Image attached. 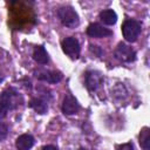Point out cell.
<instances>
[{
    "label": "cell",
    "instance_id": "6da1fadb",
    "mask_svg": "<svg viewBox=\"0 0 150 150\" xmlns=\"http://www.w3.org/2000/svg\"><path fill=\"white\" fill-rule=\"evenodd\" d=\"M0 102L6 108V110H14L22 105L23 97L22 95L13 87L5 89L0 95Z\"/></svg>",
    "mask_w": 150,
    "mask_h": 150
},
{
    "label": "cell",
    "instance_id": "7a4b0ae2",
    "mask_svg": "<svg viewBox=\"0 0 150 150\" xmlns=\"http://www.w3.org/2000/svg\"><path fill=\"white\" fill-rule=\"evenodd\" d=\"M57 16L63 26L68 28H75L80 23V18L76 11L70 6H62L57 9Z\"/></svg>",
    "mask_w": 150,
    "mask_h": 150
},
{
    "label": "cell",
    "instance_id": "3957f363",
    "mask_svg": "<svg viewBox=\"0 0 150 150\" xmlns=\"http://www.w3.org/2000/svg\"><path fill=\"white\" fill-rule=\"evenodd\" d=\"M141 23L132 19H127L122 25L123 38L129 42H135L141 34Z\"/></svg>",
    "mask_w": 150,
    "mask_h": 150
},
{
    "label": "cell",
    "instance_id": "277c9868",
    "mask_svg": "<svg viewBox=\"0 0 150 150\" xmlns=\"http://www.w3.org/2000/svg\"><path fill=\"white\" fill-rule=\"evenodd\" d=\"M115 57L122 62H131L136 59V52L130 46L121 42L115 49Z\"/></svg>",
    "mask_w": 150,
    "mask_h": 150
},
{
    "label": "cell",
    "instance_id": "5b68a950",
    "mask_svg": "<svg viewBox=\"0 0 150 150\" xmlns=\"http://www.w3.org/2000/svg\"><path fill=\"white\" fill-rule=\"evenodd\" d=\"M103 82V76L97 70H88L84 75V83L88 90L95 91L100 88Z\"/></svg>",
    "mask_w": 150,
    "mask_h": 150
},
{
    "label": "cell",
    "instance_id": "8992f818",
    "mask_svg": "<svg viewBox=\"0 0 150 150\" xmlns=\"http://www.w3.org/2000/svg\"><path fill=\"white\" fill-rule=\"evenodd\" d=\"M62 49L71 59H77L80 55V43L73 36H68L62 41Z\"/></svg>",
    "mask_w": 150,
    "mask_h": 150
},
{
    "label": "cell",
    "instance_id": "52a82bcc",
    "mask_svg": "<svg viewBox=\"0 0 150 150\" xmlns=\"http://www.w3.org/2000/svg\"><path fill=\"white\" fill-rule=\"evenodd\" d=\"M36 79L48 82V83H57L62 80L63 75L60 71L56 70H46V69H38L34 71Z\"/></svg>",
    "mask_w": 150,
    "mask_h": 150
},
{
    "label": "cell",
    "instance_id": "ba28073f",
    "mask_svg": "<svg viewBox=\"0 0 150 150\" xmlns=\"http://www.w3.org/2000/svg\"><path fill=\"white\" fill-rule=\"evenodd\" d=\"M87 34L91 38H96V39H101V38H107L110 36L112 34V32L103 26H101L100 23H90L87 28Z\"/></svg>",
    "mask_w": 150,
    "mask_h": 150
},
{
    "label": "cell",
    "instance_id": "9c48e42d",
    "mask_svg": "<svg viewBox=\"0 0 150 150\" xmlns=\"http://www.w3.org/2000/svg\"><path fill=\"white\" fill-rule=\"evenodd\" d=\"M80 110V104L77 103L76 98L68 94L66 95V97L63 98V103H62V111L66 115H74Z\"/></svg>",
    "mask_w": 150,
    "mask_h": 150
},
{
    "label": "cell",
    "instance_id": "30bf717a",
    "mask_svg": "<svg viewBox=\"0 0 150 150\" xmlns=\"http://www.w3.org/2000/svg\"><path fill=\"white\" fill-rule=\"evenodd\" d=\"M34 145V137L29 134L20 135L15 141V146L18 150H29Z\"/></svg>",
    "mask_w": 150,
    "mask_h": 150
},
{
    "label": "cell",
    "instance_id": "8fae6325",
    "mask_svg": "<svg viewBox=\"0 0 150 150\" xmlns=\"http://www.w3.org/2000/svg\"><path fill=\"white\" fill-rule=\"evenodd\" d=\"M29 107H30L32 109H34V110H35L38 114H40V115L46 114L47 110H48V103H47V101H46L45 98H42V97H34V98H32V100L29 101Z\"/></svg>",
    "mask_w": 150,
    "mask_h": 150
},
{
    "label": "cell",
    "instance_id": "7c38bea8",
    "mask_svg": "<svg viewBox=\"0 0 150 150\" xmlns=\"http://www.w3.org/2000/svg\"><path fill=\"white\" fill-rule=\"evenodd\" d=\"M33 59L38 63H40V64L48 63L49 56H48V53H47V50L45 49L43 46H38V47L34 48V50H33Z\"/></svg>",
    "mask_w": 150,
    "mask_h": 150
},
{
    "label": "cell",
    "instance_id": "4fadbf2b",
    "mask_svg": "<svg viewBox=\"0 0 150 150\" xmlns=\"http://www.w3.org/2000/svg\"><path fill=\"white\" fill-rule=\"evenodd\" d=\"M100 18L103 21V23H105L108 26L115 25L116 21H117V14L112 9H104V11H102L100 13Z\"/></svg>",
    "mask_w": 150,
    "mask_h": 150
},
{
    "label": "cell",
    "instance_id": "5bb4252c",
    "mask_svg": "<svg viewBox=\"0 0 150 150\" xmlns=\"http://www.w3.org/2000/svg\"><path fill=\"white\" fill-rule=\"evenodd\" d=\"M139 144L143 150H150V129L148 127L142 128L139 132Z\"/></svg>",
    "mask_w": 150,
    "mask_h": 150
},
{
    "label": "cell",
    "instance_id": "9a60e30c",
    "mask_svg": "<svg viewBox=\"0 0 150 150\" xmlns=\"http://www.w3.org/2000/svg\"><path fill=\"white\" fill-rule=\"evenodd\" d=\"M8 135V127L4 123L0 122V141H4Z\"/></svg>",
    "mask_w": 150,
    "mask_h": 150
},
{
    "label": "cell",
    "instance_id": "2e32d148",
    "mask_svg": "<svg viewBox=\"0 0 150 150\" xmlns=\"http://www.w3.org/2000/svg\"><path fill=\"white\" fill-rule=\"evenodd\" d=\"M117 149H118V150H135V146H134L132 143L129 142V143H124V144L118 145Z\"/></svg>",
    "mask_w": 150,
    "mask_h": 150
},
{
    "label": "cell",
    "instance_id": "e0dca14e",
    "mask_svg": "<svg viewBox=\"0 0 150 150\" xmlns=\"http://www.w3.org/2000/svg\"><path fill=\"white\" fill-rule=\"evenodd\" d=\"M6 114H7V110H6V108L2 105V103L0 102V118H4V117L6 116Z\"/></svg>",
    "mask_w": 150,
    "mask_h": 150
},
{
    "label": "cell",
    "instance_id": "ac0fdd59",
    "mask_svg": "<svg viewBox=\"0 0 150 150\" xmlns=\"http://www.w3.org/2000/svg\"><path fill=\"white\" fill-rule=\"evenodd\" d=\"M42 150H57V148L53 144H48V145H45Z\"/></svg>",
    "mask_w": 150,
    "mask_h": 150
},
{
    "label": "cell",
    "instance_id": "d6986e66",
    "mask_svg": "<svg viewBox=\"0 0 150 150\" xmlns=\"http://www.w3.org/2000/svg\"><path fill=\"white\" fill-rule=\"evenodd\" d=\"M2 79H4V77H2V76H1V74H0V82L2 81Z\"/></svg>",
    "mask_w": 150,
    "mask_h": 150
},
{
    "label": "cell",
    "instance_id": "ffe728a7",
    "mask_svg": "<svg viewBox=\"0 0 150 150\" xmlns=\"http://www.w3.org/2000/svg\"><path fill=\"white\" fill-rule=\"evenodd\" d=\"M79 150H87V149H84V148H80Z\"/></svg>",
    "mask_w": 150,
    "mask_h": 150
}]
</instances>
